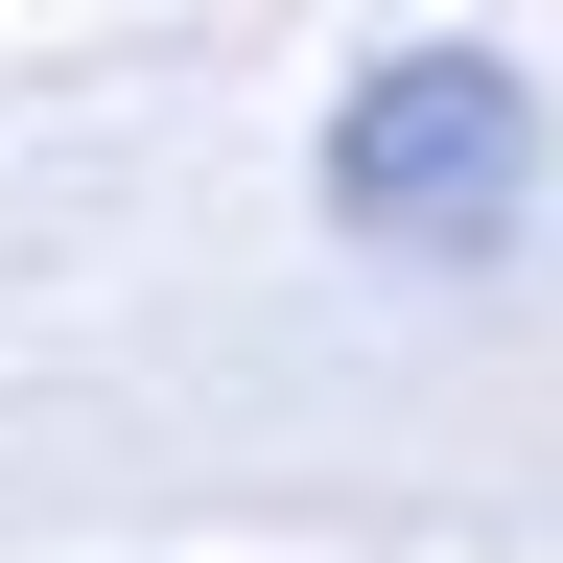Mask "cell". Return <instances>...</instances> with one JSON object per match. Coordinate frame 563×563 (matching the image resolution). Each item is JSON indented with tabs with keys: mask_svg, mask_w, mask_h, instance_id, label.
<instances>
[{
	"mask_svg": "<svg viewBox=\"0 0 563 563\" xmlns=\"http://www.w3.org/2000/svg\"><path fill=\"white\" fill-rule=\"evenodd\" d=\"M329 211H352V235H399V258L517 235V211H540V95H517L493 47H376V70H352V118H329Z\"/></svg>",
	"mask_w": 563,
	"mask_h": 563,
	"instance_id": "obj_1",
	"label": "cell"
}]
</instances>
